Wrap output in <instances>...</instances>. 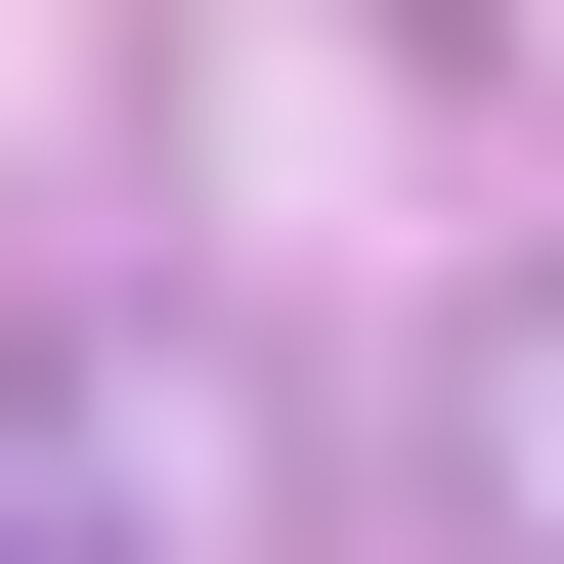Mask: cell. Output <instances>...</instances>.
Listing matches in <instances>:
<instances>
[{
  "label": "cell",
  "mask_w": 564,
  "mask_h": 564,
  "mask_svg": "<svg viewBox=\"0 0 564 564\" xmlns=\"http://www.w3.org/2000/svg\"><path fill=\"white\" fill-rule=\"evenodd\" d=\"M434 478L564 564V261H478V304H434Z\"/></svg>",
  "instance_id": "6da1fadb"
}]
</instances>
